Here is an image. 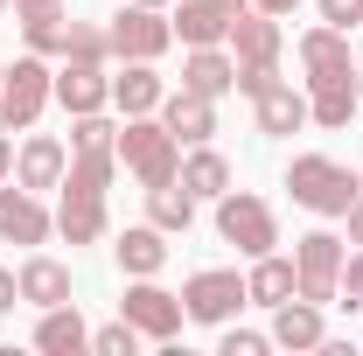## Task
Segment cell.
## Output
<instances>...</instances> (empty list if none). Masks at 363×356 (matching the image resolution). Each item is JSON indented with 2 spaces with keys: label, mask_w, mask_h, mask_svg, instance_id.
<instances>
[{
  "label": "cell",
  "mask_w": 363,
  "mask_h": 356,
  "mask_svg": "<svg viewBox=\"0 0 363 356\" xmlns=\"http://www.w3.org/2000/svg\"><path fill=\"white\" fill-rule=\"evenodd\" d=\"M252 105H259V133H301L308 126V98L286 84V77H272Z\"/></svg>",
  "instance_id": "17"
},
{
  "label": "cell",
  "mask_w": 363,
  "mask_h": 356,
  "mask_svg": "<svg viewBox=\"0 0 363 356\" xmlns=\"http://www.w3.org/2000/svg\"><path fill=\"white\" fill-rule=\"evenodd\" d=\"M301 63H308V84L315 77H350V28H308Z\"/></svg>",
  "instance_id": "18"
},
{
  "label": "cell",
  "mask_w": 363,
  "mask_h": 356,
  "mask_svg": "<svg viewBox=\"0 0 363 356\" xmlns=\"http://www.w3.org/2000/svg\"><path fill=\"white\" fill-rule=\"evenodd\" d=\"M35 350L43 356H77V350H91V328H84V314L70 308H43V328H35Z\"/></svg>",
  "instance_id": "19"
},
{
  "label": "cell",
  "mask_w": 363,
  "mask_h": 356,
  "mask_svg": "<svg viewBox=\"0 0 363 356\" xmlns=\"http://www.w3.org/2000/svg\"><path fill=\"white\" fill-rule=\"evenodd\" d=\"M14 301H21V279H14V272H0V314L14 308Z\"/></svg>",
  "instance_id": "37"
},
{
  "label": "cell",
  "mask_w": 363,
  "mask_h": 356,
  "mask_svg": "<svg viewBox=\"0 0 363 356\" xmlns=\"http://www.w3.org/2000/svg\"><path fill=\"white\" fill-rule=\"evenodd\" d=\"M350 245H363V196L350 203Z\"/></svg>",
  "instance_id": "38"
},
{
  "label": "cell",
  "mask_w": 363,
  "mask_h": 356,
  "mask_svg": "<svg viewBox=\"0 0 363 356\" xmlns=\"http://www.w3.org/2000/svg\"><path fill=\"white\" fill-rule=\"evenodd\" d=\"M252 7H266V14H294L301 0H252Z\"/></svg>",
  "instance_id": "40"
},
{
  "label": "cell",
  "mask_w": 363,
  "mask_h": 356,
  "mask_svg": "<svg viewBox=\"0 0 363 356\" xmlns=\"http://www.w3.org/2000/svg\"><path fill=\"white\" fill-rule=\"evenodd\" d=\"M119 314L133 321L147 343H175L182 335V294H168V287H154V279H140V287H126V301H119Z\"/></svg>",
  "instance_id": "7"
},
{
  "label": "cell",
  "mask_w": 363,
  "mask_h": 356,
  "mask_svg": "<svg viewBox=\"0 0 363 356\" xmlns=\"http://www.w3.org/2000/svg\"><path fill=\"white\" fill-rule=\"evenodd\" d=\"M272 343L279 350H321V308L315 301H279L272 308Z\"/></svg>",
  "instance_id": "20"
},
{
  "label": "cell",
  "mask_w": 363,
  "mask_h": 356,
  "mask_svg": "<svg viewBox=\"0 0 363 356\" xmlns=\"http://www.w3.org/2000/svg\"><path fill=\"white\" fill-rule=\"evenodd\" d=\"M357 98H363V63H357Z\"/></svg>",
  "instance_id": "41"
},
{
  "label": "cell",
  "mask_w": 363,
  "mask_h": 356,
  "mask_svg": "<svg viewBox=\"0 0 363 356\" xmlns=\"http://www.w3.org/2000/svg\"><path fill=\"white\" fill-rule=\"evenodd\" d=\"M357 77H315V91H308V119L315 126H350V112H357Z\"/></svg>",
  "instance_id": "22"
},
{
  "label": "cell",
  "mask_w": 363,
  "mask_h": 356,
  "mask_svg": "<svg viewBox=\"0 0 363 356\" xmlns=\"http://www.w3.org/2000/svg\"><path fill=\"white\" fill-rule=\"evenodd\" d=\"M175 182L189 189V196H196V203H203V196L217 203V196L230 189V161H224V154H210V147H196V154L182 161V175H175Z\"/></svg>",
  "instance_id": "25"
},
{
  "label": "cell",
  "mask_w": 363,
  "mask_h": 356,
  "mask_svg": "<svg viewBox=\"0 0 363 356\" xmlns=\"http://www.w3.org/2000/svg\"><path fill=\"white\" fill-rule=\"evenodd\" d=\"M301 294V272H294V259H252V272H245V301L252 308H279V301H294Z\"/></svg>",
  "instance_id": "16"
},
{
  "label": "cell",
  "mask_w": 363,
  "mask_h": 356,
  "mask_svg": "<svg viewBox=\"0 0 363 356\" xmlns=\"http://www.w3.org/2000/svg\"><path fill=\"white\" fill-rule=\"evenodd\" d=\"M321 21H328V28H357V21H363V0H321Z\"/></svg>",
  "instance_id": "32"
},
{
  "label": "cell",
  "mask_w": 363,
  "mask_h": 356,
  "mask_svg": "<svg viewBox=\"0 0 363 356\" xmlns=\"http://www.w3.org/2000/svg\"><path fill=\"white\" fill-rule=\"evenodd\" d=\"M7 7H14V0H0V14H7Z\"/></svg>",
  "instance_id": "42"
},
{
  "label": "cell",
  "mask_w": 363,
  "mask_h": 356,
  "mask_svg": "<svg viewBox=\"0 0 363 356\" xmlns=\"http://www.w3.org/2000/svg\"><path fill=\"white\" fill-rule=\"evenodd\" d=\"M112 161H119V140H105V147H70L63 189H70V196H105V189H112Z\"/></svg>",
  "instance_id": "15"
},
{
  "label": "cell",
  "mask_w": 363,
  "mask_h": 356,
  "mask_svg": "<svg viewBox=\"0 0 363 356\" xmlns=\"http://www.w3.org/2000/svg\"><path fill=\"white\" fill-rule=\"evenodd\" d=\"M182 91H203V98H224V91H238V56H217V43L196 49V56L182 63Z\"/></svg>",
  "instance_id": "21"
},
{
  "label": "cell",
  "mask_w": 363,
  "mask_h": 356,
  "mask_svg": "<svg viewBox=\"0 0 363 356\" xmlns=\"http://www.w3.org/2000/svg\"><path fill=\"white\" fill-rule=\"evenodd\" d=\"M91 350H98V356H133V350H140V328L119 314L112 328H98V335H91Z\"/></svg>",
  "instance_id": "30"
},
{
  "label": "cell",
  "mask_w": 363,
  "mask_h": 356,
  "mask_svg": "<svg viewBox=\"0 0 363 356\" xmlns=\"http://www.w3.org/2000/svg\"><path fill=\"white\" fill-rule=\"evenodd\" d=\"M230 43H238V70H272L279 63V21L266 7H245L230 21Z\"/></svg>",
  "instance_id": "11"
},
{
  "label": "cell",
  "mask_w": 363,
  "mask_h": 356,
  "mask_svg": "<svg viewBox=\"0 0 363 356\" xmlns=\"http://www.w3.org/2000/svg\"><path fill=\"white\" fill-rule=\"evenodd\" d=\"M49 98H56V70H49L43 56H21V63L0 77V126H7V133H28V126L43 119Z\"/></svg>",
  "instance_id": "3"
},
{
  "label": "cell",
  "mask_w": 363,
  "mask_h": 356,
  "mask_svg": "<svg viewBox=\"0 0 363 356\" xmlns=\"http://www.w3.org/2000/svg\"><path fill=\"white\" fill-rule=\"evenodd\" d=\"M63 168H70V154H63V140H49V133H35L21 154H14V182L21 189H63Z\"/></svg>",
  "instance_id": "14"
},
{
  "label": "cell",
  "mask_w": 363,
  "mask_h": 356,
  "mask_svg": "<svg viewBox=\"0 0 363 356\" xmlns=\"http://www.w3.org/2000/svg\"><path fill=\"white\" fill-rule=\"evenodd\" d=\"M217 230H224V245H238L245 259H266L272 245H279V223L259 196H245V189H224L217 196Z\"/></svg>",
  "instance_id": "4"
},
{
  "label": "cell",
  "mask_w": 363,
  "mask_h": 356,
  "mask_svg": "<svg viewBox=\"0 0 363 356\" xmlns=\"http://www.w3.org/2000/svg\"><path fill=\"white\" fill-rule=\"evenodd\" d=\"M342 294H350V308H363V245L342 259Z\"/></svg>",
  "instance_id": "33"
},
{
  "label": "cell",
  "mask_w": 363,
  "mask_h": 356,
  "mask_svg": "<svg viewBox=\"0 0 363 356\" xmlns=\"http://www.w3.org/2000/svg\"><path fill=\"white\" fill-rule=\"evenodd\" d=\"M56 98H63L70 119H77V112H105V105H112V77H105V63L63 56V70H56Z\"/></svg>",
  "instance_id": "9"
},
{
  "label": "cell",
  "mask_w": 363,
  "mask_h": 356,
  "mask_svg": "<svg viewBox=\"0 0 363 356\" xmlns=\"http://www.w3.org/2000/svg\"><path fill=\"white\" fill-rule=\"evenodd\" d=\"M21 35H28L35 56H63V49H70V21H63V14H56V21H28Z\"/></svg>",
  "instance_id": "29"
},
{
  "label": "cell",
  "mask_w": 363,
  "mask_h": 356,
  "mask_svg": "<svg viewBox=\"0 0 363 356\" xmlns=\"http://www.w3.org/2000/svg\"><path fill=\"white\" fill-rule=\"evenodd\" d=\"M0 238L7 245H43L49 238V210L35 203V189H0Z\"/></svg>",
  "instance_id": "13"
},
{
  "label": "cell",
  "mask_w": 363,
  "mask_h": 356,
  "mask_svg": "<svg viewBox=\"0 0 363 356\" xmlns=\"http://www.w3.org/2000/svg\"><path fill=\"white\" fill-rule=\"evenodd\" d=\"M147 223H161V230H189V223H196V196H189L182 182L147 189Z\"/></svg>",
  "instance_id": "28"
},
{
  "label": "cell",
  "mask_w": 363,
  "mask_h": 356,
  "mask_svg": "<svg viewBox=\"0 0 363 356\" xmlns=\"http://www.w3.org/2000/svg\"><path fill=\"white\" fill-rule=\"evenodd\" d=\"M168 43H175V21H161V7L126 0V7L112 14V56H126V63H154Z\"/></svg>",
  "instance_id": "6"
},
{
  "label": "cell",
  "mask_w": 363,
  "mask_h": 356,
  "mask_svg": "<svg viewBox=\"0 0 363 356\" xmlns=\"http://www.w3.org/2000/svg\"><path fill=\"white\" fill-rule=\"evenodd\" d=\"M63 56H84V63H105L112 56V35H98V28H84V21H70V49Z\"/></svg>",
  "instance_id": "31"
},
{
  "label": "cell",
  "mask_w": 363,
  "mask_h": 356,
  "mask_svg": "<svg viewBox=\"0 0 363 356\" xmlns=\"http://www.w3.org/2000/svg\"><path fill=\"white\" fill-rule=\"evenodd\" d=\"M245 7H252V0H182L175 35L189 49H210V43H224V35H230V21H238Z\"/></svg>",
  "instance_id": "10"
},
{
  "label": "cell",
  "mask_w": 363,
  "mask_h": 356,
  "mask_svg": "<svg viewBox=\"0 0 363 356\" xmlns=\"http://www.w3.org/2000/svg\"><path fill=\"white\" fill-rule=\"evenodd\" d=\"M140 7H161V0H140Z\"/></svg>",
  "instance_id": "43"
},
{
  "label": "cell",
  "mask_w": 363,
  "mask_h": 356,
  "mask_svg": "<svg viewBox=\"0 0 363 356\" xmlns=\"http://www.w3.org/2000/svg\"><path fill=\"white\" fill-rule=\"evenodd\" d=\"M63 14V0H14V21L28 28V21H56Z\"/></svg>",
  "instance_id": "34"
},
{
  "label": "cell",
  "mask_w": 363,
  "mask_h": 356,
  "mask_svg": "<svg viewBox=\"0 0 363 356\" xmlns=\"http://www.w3.org/2000/svg\"><path fill=\"white\" fill-rule=\"evenodd\" d=\"M14 279H21V301H35V308H63L70 301V272L56 266V259H28Z\"/></svg>",
  "instance_id": "26"
},
{
  "label": "cell",
  "mask_w": 363,
  "mask_h": 356,
  "mask_svg": "<svg viewBox=\"0 0 363 356\" xmlns=\"http://www.w3.org/2000/svg\"><path fill=\"white\" fill-rule=\"evenodd\" d=\"M294 272H301V301L328 308L342 294V238L335 230H308L301 252H294Z\"/></svg>",
  "instance_id": "5"
},
{
  "label": "cell",
  "mask_w": 363,
  "mask_h": 356,
  "mask_svg": "<svg viewBox=\"0 0 363 356\" xmlns=\"http://www.w3.org/2000/svg\"><path fill=\"white\" fill-rule=\"evenodd\" d=\"M161 126L189 147H203V140L217 133V98H203V91H168L161 98Z\"/></svg>",
  "instance_id": "12"
},
{
  "label": "cell",
  "mask_w": 363,
  "mask_h": 356,
  "mask_svg": "<svg viewBox=\"0 0 363 356\" xmlns=\"http://www.w3.org/2000/svg\"><path fill=\"white\" fill-rule=\"evenodd\" d=\"M119 161L140 175V189H161V182L182 175V140L154 119V112H133L126 126H119Z\"/></svg>",
  "instance_id": "1"
},
{
  "label": "cell",
  "mask_w": 363,
  "mask_h": 356,
  "mask_svg": "<svg viewBox=\"0 0 363 356\" xmlns=\"http://www.w3.org/2000/svg\"><path fill=\"white\" fill-rule=\"evenodd\" d=\"M286 189H294V203L315 210V217H350V203L363 196L357 175H350L342 161H328V154H301V161L286 168Z\"/></svg>",
  "instance_id": "2"
},
{
  "label": "cell",
  "mask_w": 363,
  "mask_h": 356,
  "mask_svg": "<svg viewBox=\"0 0 363 356\" xmlns=\"http://www.w3.org/2000/svg\"><path fill=\"white\" fill-rule=\"evenodd\" d=\"M14 175V147H7V133H0V182Z\"/></svg>",
  "instance_id": "39"
},
{
  "label": "cell",
  "mask_w": 363,
  "mask_h": 356,
  "mask_svg": "<svg viewBox=\"0 0 363 356\" xmlns=\"http://www.w3.org/2000/svg\"><path fill=\"white\" fill-rule=\"evenodd\" d=\"M266 84H272V70H238V91H245V98H259Z\"/></svg>",
  "instance_id": "36"
},
{
  "label": "cell",
  "mask_w": 363,
  "mask_h": 356,
  "mask_svg": "<svg viewBox=\"0 0 363 356\" xmlns=\"http://www.w3.org/2000/svg\"><path fill=\"white\" fill-rule=\"evenodd\" d=\"M224 356H266V335H238V328H230V335H224Z\"/></svg>",
  "instance_id": "35"
},
{
  "label": "cell",
  "mask_w": 363,
  "mask_h": 356,
  "mask_svg": "<svg viewBox=\"0 0 363 356\" xmlns=\"http://www.w3.org/2000/svg\"><path fill=\"white\" fill-rule=\"evenodd\" d=\"M0 77H7V70H0Z\"/></svg>",
  "instance_id": "44"
},
{
  "label": "cell",
  "mask_w": 363,
  "mask_h": 356,
  "mask_svg": "<svg viewBox=\"0 0 363 356\" xmlns=\"http://www.w3.org/2000/svg\"><path fill=\"white\" fill-rule=\"evenodd\" d=\"M238 308H245V279L238 272H196L182 287V314L189 321H230Z\"/></svg>",
  "instance_id": "8"
},
{
  "label": "cell",
  "mask_w": 363,
  "mask_h": 356,
  "mask_svg": "<svg viewBox=\"0 0 363 356\" xmlns=\"http://www.w3.org/2000/svg\"><path fill=\"white\" fill-rule=\"evenodd\" d=\"M161 77H154V63H126V77H112V105L133 119V112H161Z\"/></svg>",
  "instance_id": "24"
},
{
  "label": "cell",
  "mask_w": 363,
  "mask_h": 356,
  "mask_svg": "<svg viewBox=\"0 0 363 356\" xmlns=\"http://www.w3.org/2000/svg\"><path fill=\"white\" fill-rule=\"evenodd\" d=\"M56 230H63L70 245H91V238H105V196H70V189H63Z\"/></svg>",
  "instance_id": "27"
},
{
  "label": "cell",
  "mask_w": 363,
  "mask_h": 356,
  "mask_svg": "<svg viewBox=\"0 0 363 356\" xmlns=\"http://www.w3.org/2000/svg\"><path fill=\"white\" fill-rule=\"evenodd\" d=\"M161 238H168L161 223H140V230H126V238H119V266L133 272V279H154V272L168 266V245H161Z\"/></svg>",
  "instance_id": "23"
}]
</instances>
